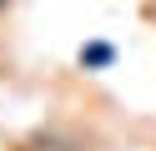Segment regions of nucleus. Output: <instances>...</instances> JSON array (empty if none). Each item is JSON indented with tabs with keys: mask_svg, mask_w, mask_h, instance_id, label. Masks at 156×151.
Instances as JSON below:
<instances>
[{
	"mask_svg": "<svg viewBox=\"0 0 156 151\" xmlns=\"http://www.w3.org/2000/svg\"><path fill=\"white\" fill-rule=\"evenodd\" d=\"M0 5H5V0H0Z\"/></svg>",
	"mask_w": 156,
	"mask_h": 151,
	"instance_id": "2",
	"label": "nucleus"
},
{
	"mask_svg": "<svg viewBox=\"0 0 156 151\" xmlns=\"http://www.w3.org/2000/svg\"><path fill=\"white\" fill-rule=\"evenodd\" d=\"M86 60H91V66H106V60H111V50H106V45H91V50H86Z\"/></svg>",
	"mask_w": 156,
	"mask_h": 151,
	"instance_id": "1",
	"label": "nucleus"
}]
</instances>
